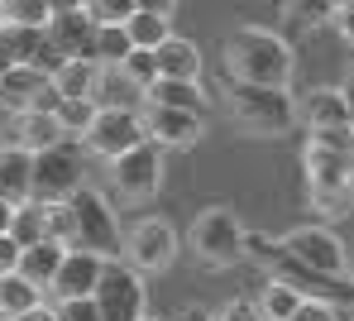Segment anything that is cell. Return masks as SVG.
I'll list each match as a JSON object with an SVG mask.
<instances>
[{
  "label": "cell",
  "instance_id": "cell-1",
  "mask_svg": "<svg viewBox=\"0 0 354 321\" xmlns=\"http://www.w3.org/2000/svg\"><path fill=\"white\" fill-rule=\"evenodd\" d=\"M221 67L230 86H259V91H292L297 77V48L278 24H239L230 29Z\"/></svg>",
  "mask_w": 354,
  "mask_h": 321
},
{
  "label": "cell",
  "instance_id": "cell-2",
  "mask_svg": "<svg viewBox=\"0 0 354 321\" xmlns=\"http://www.w3.org/2000/svg\"><path fill=\"white\" fill-rule=\"evenodd\" d=\"M301 178L306 201L326 221L354 211V134H306L301 144Z\"/></svg>",
  "mask_w": 354,
  "mask_h": 321
},
{
  "label": "cell",
  "instance_id": "cell-3",
  "mask_svg": "<svg viewBox=\"0 0 354 321\" xmlns=\"http://www.w3.org/2000/svg\"><path fill=\"white\" fill-rule=\"evenodd\" d=\"M268 250L278 259H288L292 268L301 273H311V278H326V283H350V245L330 230V226H321V221H306V226H292V230H283L278 240H263Z\"/></svg>",
  "mask_w": 354,
  "mask_h": 321
},
{
  "label": "cell",
  "instance_id": "cell-4",
  "mask_svg": "<svg viewBox=\"0 0 354 321\" xmlns=\"http://www.w3.org/2000/svg\"><path fill=\"white\" fill-rule=\"evenodd\" d=\"M187 250L201 268H235L249 259V226L235 206H201L187 226Z\"/></svg>",
  "mask_w": 354,
  "mask_h": 321
},
{
  "label": "cell",
  "instance_id": "cell-5",
  "mask_svg": "<svg viewBox=\"0 0 354 321\" xmlns=\"http://www.w3.org/2000/svg\"><path fill=\"white\" fill-rule=\"evenodd\" d=\"M182 255V230L173 216L163 211H139L124 230H120V264H129L139 278L168 273Z\"/></svg>",
  "mask_w": 354,
  "mask_h": 321
},
{
  "label": "cell",
  "instance_id": "cell-6",
  "mask_svg": "<svg viewBox=\"0 0 354 321\" xmlns=\"http://www.w3.org/2000/svg\"><path fill=\"white\" fill-rule=\"evenodd\" d=\"M225 111L249 139H283L297 129L292 91H259V86H230L225 82Z\"/></svg>",
  "mask_w": 354,
  "mask_h": 321
},
{
  "label": "cell",
  "instance_id": "cell-7",
  "mask_svg": "<svg viewBox=\"0 0 354 321\" xmlns=\"http://www.w3.org/2000/svg\"><path fill=\"white\" fill-rule=\"evenodd\" d=\"M163 178H168V163H163V154L144 139V144H134V149H124L120 158L106 163V187L115 196L120 206H129V211H144L153 196L163 192Z\"/></svg>",
  "mask_w": 354,
  "mask_h": 321
},
{
  "label": "cell",
  "instance_id": "cell-8",
  "mask_svg": "<svg viewBox=\"0 0 354 321\" xmlns=\"http://www.w3.org/2000/svg\"><path fill=\"white\" fill-rule=\"evenodd\" d=\"M67 211H72V250H86V255L101 259H120V216L111 206V196L101 187H82V192L67 196Z\"/></svg>",
  "mask_w": 354,
  "mask_h": 321
},
{
  "label": "cell",
  "instance_id": "cell-9",
  "mask_svg": "<svg viewBox=\"0 0 354 321\" xmlns=\"http://www.w3.org/2000/svg\"><path fill=\"white\" fill-rule=\"evenodd\" d=\"M86 154H82V144H58V149H44V154H34V168H29V201H39V206H58L67 201L72 192H82L86 187Z\"/></svg>",
  "mask_w": 354,
  "mask_h": 321
},
{
  "label": "cell",
  "instance_id": "cell-10",
  "mask_svg": "<svg viewBox=\"0 0 354 321\" xmlns=\"http://www.w3.org/2000/svg\"><path fill=\"white\" fill-rule=\"evenodd\" d=\"M91 302H96L101 321H144L149 317V283H144L129 264L106 259V273H101Z\"/></svg>",
  "mask_w": 354,
  "mask_h": 321
},
{
  "label": "cell",
  "instance_id": "cell-11",
  "mask_svg": "<svg viewBox=\"0 0 354 321\" xmlns=\"http://www.w3.org/2000/svg\"><path fill=\"white\" fill-rule=\"evenodd\" d=\"M77 144H82L86 158L111 163V158L124 154V149L144 144V120H139L134 111H96V120L86 125V134H82Z\"/></svg>",
  "mask_w": 354,
  "mask_h": 321
},
{
  "label": "cell",
  "instance_id": "cell-12",
  "mask_svg": "<svg viewBox=\"0 0 354 321\" xmlns=\"http://www.w3.org/2000/svg\"><path fill=\"white\" fill-rule=\"evenodd\" d=\"M139 120H144V139H149L158 154H192V149L206 139V120H201V116H187V111L144 106Z\"/></svg>",
  "mask_w": 354,
  "mask_h": 321
},
{
  "label": "cell",
  "instance_id": "cell-13",
  "mask_svg": "<svg viewBox=\"0 0 354 321\" xmlns=\"http://www.w3.org/2000/svg\"><path fill=\"white\" fill-rule=\"evenodd\" d=\"M101 273H106V259H101V255L67 250L44 297H48L53 307H58V302H86V297H96V283H101Z\"/></svg>",
  "mask_w": 354,
  "mask_h": 321
},
{
  "label": "cell",
  "instance_id": "cell-14",
  "mask_svg": "<svg viewBox=\"0 0 354 321\" xmlns=\"http://www.w3.org/2000/svg\"><path fill=\"white\" fill-rule=\"evenodd\" d=\"M297 125L306 134H350V111L340 86H311L297 101Z\"/></svg>",
  "mask_w": 354,
  "mask_h": 321
},
{
  "label": "cell",
  "instance_id": "cell-15",
  "mask_svg": "<svg viewBox=\"0 0 354 321\" xmlns=\"http://www.w3.org/2000/svg\"><path fill=\"white\" fill-rule=\"evenodd\" d=\"M0 144L24 149V154L34 158V154H44V149L67 144V134H62V125L53 120V111H19V116H10V125H5V139H0Z\"/></svg>",
  "mask_w": 354,
  "mask_h": 321
},
{
  "label": "cell",
  "instance_id": "cell-16",
  "mask_svg": "<svg viewBox=\"0 0 354 321\" xmlns=\"http://www.w3.org/2000/svg\"><path fill=\"white\" fill-rule=\"evenodd\" d=\"M91 34H96V29H91V19L82 15V5H53V19H48V29H44V44L67 63V58H86Z\"/></svg>",
  "mask_w": 354,
  "mask_h": 321
},
{
  "label": "cell",
  "instance_id": "cell-17",
  "mask_svg": "<svg viewBox=\"0 0 354 321\" xmlns=\"http://www.w3.org/2000/svg\"><path fill=\"white\" fill-rule=\"evenodd\" d=\"M0 106L10 116L19 111H53V91H48V77L39 67H15V72H0Z\"/></svg>",
  "mask_w": 354,
  "mask_h": 321
},
{
  "label": "cell",
  "instance_id": "cell-18",
  "mask_svg": "<svg viewBox=\"0 0 354 321\" xmlns=\"http://www.w3.org/2000/svg\"><path fill=\"white\" fill-rule=\"evenodd\" d=\"M173 34V5H134V15L124 19L129 48H144V53H158Z\"/></svg>",
  "mask_w": 354,
  "mask_h": 321
},
{
  "label": "cell",
  "instance_id": "cell-19",
  "mask_svg": "<svg viewBox=\"0 0 354 321\" xmlns=\"http://www.w3.org/2000/svg\"><path fill=\"white\" fill-rule=\"evenodd\" d=\"M153 63H158V82H192V86H201V77H206L201 48H196L187 34H173V39L153 53Z\"/></svg>",
  "mask_w": 354,
  "mask_h": 321
},
{
  "label": "cell",
  "instance_id": "cell-20",
  "mask_svg": "<svg viewBox=\"0 0 354 321\" xmlns=\"http://www.w3.org/2000/svg\"><path fill=\"white\" fill-rule=\"evenodd\" d=\"M91 106L96 111H144V91L120 72V67H96V86H91Z\"/></svg>",
  "mask_w": 354,
  "mask_h": 321
},
{
  "label": "cell",
  "instance_id": "cell-21",
  "mask_svg": "<svg viewBox=\"0 0 354 321\" xmlns=\"http://www.w3.org/2000/svg\"><path fill=\"white\" fill-rule=\"evenodd\" d=\"M144 106H163V111H187V116H201L211 111V91L206 86H192V82H153L144 91Z\"/></svg>",
  "mask_w": 354,
  "mask_h": 321
},
{
  "label": "cell",
  "instance_id": "cell-22",
  "mask_svg": "<svg viewBox=\"0 0 354 321\" xmlns=\"http://www.w3.org/2000/svg\"><path fill=\"white\" fill-rule=\"evenodd\" d=\"M91 86H96V63H86V58H67L48 72L53 101H91Z\"/></svg>",
  "mask_w": 354,
  "mask_h": 321
},
{
  "label": "cell",
  "instance_id": "cell-23",
  "mask_svg": "<svg viewBox=\"0 0 354 321\" xmlns=\"http://www.w3.org/2000/svg\"><path fill=\"white\" fill-rule=\"evenodd\" d=\"M62 245H53V240H39V245H29V250H19V278L24 283H34L39 293H48V283H53V273H58V264H62Z\"/></svg>",
  "mask_w": 354,
  "mask_h": 321
},
{
  "label": "cell",
  "instance_id": "cell-24",
  "mask_svg": "<svg viewBox=\"0 0 354 321\" xmlns=\"http://www.w3.org/2000/svg\"><path fill=\"white\" fill-rule=\"evenodd\" d=\"M29 168H34V158L24 149L0 144V201H10V206L29 201Z\"/></svg>",
  "mask_w": 354,
  "mask_h": 321
},
{
  "label": "cell",
  "instance_id": "cell-25",
  "mask_svg": "<svg viewBox=\"0 0 354 321\" xmlns=\"http://www.w3.org/2000/svg\"><path fill=\"white\" fill-rule=\"evenodd\" d=\"M254 307H259L263 321H292V312L301 307V293L283 278H263L259 293H254Z\"/></svg>",
  "mask_w": 354,
  "mask_h": 321
},
{
  "label": "cell",
  "instance_id": "cell-26",
  "mask_svg": "<svg viewBox=\"0 0 354 321\" xmlns=\"http://www.w3.org/2000/svg\"><path fill=\"white\" fill-rule=\"evenodd\" d=\"M39 44H44V34H29V29H10V24H0V72L34 67Z\"/></svg>",
  "mask_w": 354,
  "mask_h": 321
},
{
  "label": "cell",
  "instance_id": "cell-27",
  "mask_svg": "<svg viewBox=\"0 0 354 321\" xmlns=\"http://www.w3.org/2000/svg\"><path fill=\"white\" fill-rule=\"evenodd\" d=\"M48 19H53V0H0V24H10V29L44 34Z\"/></svg>",
  "mask_w": 354,
  "mask_h": 321
},
{
  "label": "cell",
  "instance_id": "cell-28",
  "mask_svg": "<svg viewBox=\"0 0 354 321\" xmlns=\"http://www.w3.org/2000/svg\"><path fill=\"white\" fill-rule=\"evenodd\" d=\"M44 302L48 297L34 283H24L19 273L0 278V321H15V317H24V312H34V307H44Z\"/></svg>",
  "mask_w": 354,
  "mask_h": 321
},
{
  "label": "cell",
  "instance_id": "cell-29",
  "mask_svg": "<svg viewBox=\"0 0 354 321\" xmlns=\"http://www.w3.org/2000/svg\"><path fill=\"white\" fill-rule=\"evenodd\" d=\"M10 240H15L19 250H29V245H39V240H44V206H39V201H24V206H15Z\"/></svg>",
  "mask_w": 354,
  "mask_h": 321
},
{
  "label": "cell",
  "instance_id": "cell-30",
  "mask_svg": "<svg viewBox=\"0 0 354 321\" xmlns=\"http://www.w3.org/2000/svg\"><path fill=\"white\" fill-rule=\"evenodd\" d=\"M82 15L91 19V29H124V19L134 15V0H82Z\"/></svg>",
  "mask_w": 354,
  "mask_h": 321
},
{
  "label": "cell",
  "instance_id": "cell-31",
  "mask_svg": "<svg viewBox=\"0 0 354 321\" xmlns=\"http://www.w3.org/2000/svg\"><path fill=\"white\" fill-rule=\"evenodd\" d=\"M53 120H58L62 134L77 144V139L86 134V125L96 120V106H91V101H53Z\"/></svg>",
  "mask_w": 354,
  "mask_h": 321
},
{
  "label": "cell",
  "instance_id": "cell-32",
  "mask_svg": "<svg viewBox=\"0 0 354 321\" xmlns=\"http://www.w3.org/2000/svg\"><path fill=\"white\" fill-rule=\"evenodd\" d=\"M120 72H124L139 91H149V86L158 82V63H153V53H144V48H129V58L120 63Z\"/></svg>",
  "mask_w": 354,
  "mask_h": 321
},
{
  "label": "cell",
  "instance_id": "cell-33",
  "mask_svg": "<svg viewBox=\"0 0 354 321\" xmlns=\"http://www.w3.org/2000/svg\"><path fill=\"white\" fill-rule=\"evenodd\" d=\"M206 321H263V317H259V307H254L249 293H235V297H225L216 312H206Z\"/></svg>",
  "mask_w": 354,
  "mask_h": 321
},
{
  "label": "cell",
  "instance_id": "cell-34",
  "mask_svg": "<svg viewBox=\"0 0 354 321\" xmlns=\"http://www.w3.org/2000/svg\"><path fill=\"white\" fill-rule=\"evenodd\" d=\"M326 34H335L340 44L354 48V0L350 5H326Z\"/></svg>",
  "mask_w": 354,
  "mask_h": 321
},
{
  "label": "cell",
  "instance_id": "cell-35",
  "mask_svg": "<svg viewBox=\"0 0 354 321\" xmlns=\"http://www.w3.org/2000/svg\"><path fill=\"white\" fill-rule=\"evenodd\" d=\"M292 321H340L335 302H321V297H301V307L292 312Z\"/></svg>",
  "mask_w": 354,
  "mask_h": 321
},
{
  "label": "cell",
  "instance_id": "cell-36",
  "mask_svg": "<svg viewBox=\"0 0 354 321\" xmlns=\"http://www.w3.org/2000/svg\"><path fill=\"white\" fill-rule=\"evenodd\" d=\"M53 317L58 321H101V312H96V302L86 297V302H58Z\"/></svg>",
  "mask_w": 354,
  "mask_h": 321
},
{
  "label": "cell",
  "instance_id": "cell-37",
  "mask_svg": "<svg viewBox=\"0 0 354 321\" xmlns=\"http://www.w3.org/2000/svg\"><path fill=\"white\" fill-rule=\"evenodd\" d=\"M15 268H19V245L10 235H0V278H10Z\"/></svg>",
  "mask_w": 354,
  "mask_h": 321
},
{
  "label": "cell",
  "instance_id": "cell-38",
  "mask_svg": "<svg viewBox=\"0 0 354 321\" xmlns=\"http://www.w3.org/2000/svg\"><path fill=\"white\" fill-rule=\"evenodd\" d=\"M345 111H350V134H354V58H350V77H345Z\"/></svg>",
  "mask_w": 354,
  "mask_h": 321
},
{
  "label": "cell",
  "instance_id": "cell-39",
  "mask_svg": "<svg viewBox=\"0 0 354 321\" xmlns=\"http://www.w3.org/2000/svg\"><path fill=\"white\" fill-rule=\"evenodd\" d=\"M15 321H58V317H53V302H44V307H34V312H24Z\"/></svg>",
  "mask_w": 354,
  "mask_h": 321
},
{
  "label": "cell",
  "instance_id": "cell-40",
  "mask_svg": "<svg viewBox=\"0 0 354 321\" xmlns=\"http://www.w3.org/2000/svg\"><path fill=\"white\" fill-rule=\"evenodd\" d=\"M10 221H15V206L0 201V235H10Z\"/></svg>",
  "mask_w": 354,
  "mask_h": 321
},
{
  "label": "cell",
  "instance_id": "cell-41",
  "mask_svg": "<svg viewBox=\"0 0 354 321\" xmlns=\"http://www.w3.org/2000/svg\"><path fill=\"white\" fill-rule=\"evenodd\" d=\"M5 125H10V111L0 106V139H5Z\"/></svg>",
  "mask_w": 354,
  "mask_h": 321
},
{
  "label": "cell",
  "instance_id": "cell-42",
  "mask_svg": "<svg viewBox=\"0 0 354 321\" xmlns=\"http://www.w3.org/2000/svg\"><path fill=\"white\" fill-rule=\"evenodd\" d=\"M350 283H354V245H350Z\"/></svg>",
  "mask_w": 354,
  "mask_h": 321
},
{
  "label": "cell",
  "instance_id": "cell-43",
  "mask_svg": "<svg viewBox=\"0 0 354 321\" xmlns=\"http://www.w3.org/2000/svg\"><path fill=\"white\" fill-rule=\"evenodd\" d=\"M144 321H158V317H144Z\"/></svg>",
  "mask_w": 354,
  "mask_h": 321
}]
</instances>
